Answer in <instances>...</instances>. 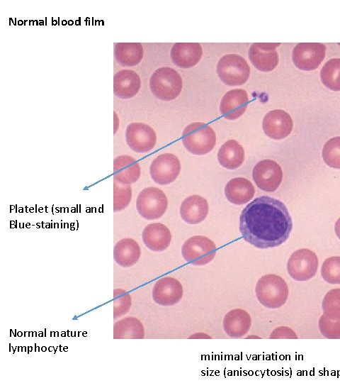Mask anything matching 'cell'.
<instances>
[{
  "mask_svg": "<svg viewBox=\"0 0 340 383\" xmlns=\"http://www.w3.org/2000/svg\"><path fill=\"white\" fill-rule=\"evenodd\" d=\"M292 228V218L285 205L268 196L249 203L239 218L244 240L261 249L280 245L287 240Z\"/></svg>",
  "mask_w": 340,
  "mask_h": 383,
  "instance_id": "1",
  "label": "cell"
},
{
  "mask_svg": "<svg viewBox=\"0 0 340 383\" xmlns=\"http://www.w3.org/2000/svg\"><path fill=\"white\" fill-rule=\"evenodd\" d=\"M255 292L259 303L269 309H277L285 304L288 298L285 281L275 274L262 276L256 282Z\"/></svg>",
  "mask_w": 340,
  "mask_h": 383,
  "instance_id": "2",
  "label": "cell"
},
{
  "mask_svg": "<svg viewBox=\"0 0 340 383\" xmlns=\"http://www.w3.org/2000/svg\"><path fill=\"white\" fill-rule=\"evenodd\" d=\"M182 142L191 153L198 155H205L215 147L216 135L210 126L201 122H195L184 128Z\"/></svg>",
  "mask_w": 340,
  "mask_h": 383,
  "instance_id": "3",
  "label": "cell"
},
{
  "mask_svg": "<svg viewBox=\"0 0 340 383\" xmlns=\"http://www.w3.org/2000/svg\"><path fill=\"white\" fill-rule=\"evenodd\" d=\"M149 84L152 94L164 101L176 99L180 94L183 86L180 74L168 67L156 70L151 75Z\"/></svg>",
  "mask_w": 340,
  "mask_h": 383,
  "instance_id": "4",
  "label": "cell"
},
{
  "mask_svg": "<svg viewBox=\"0 0 340 383\" xmlns=\"http://www.w3.org/2000/svg\"><path fill=\"white\" fill-rule=\"evenodd\" d=\"M217 73L227 85L244 84L250 75V67L242 56L228 54L222 57L217 65Z\"/></svg>",
  "mask_w": 340,
  "mask_h": 383,
  "instance_id": "5",
  "label": "cell"
},
{
  "mask_svg": "<svg viewBox=\"0 0 340 383\" xmlns=\"http://www.w3.org/2000/svg\"><path fill=\"white\" fill-rule=\"evenodd\" d=\"M168 206V199L164 192L157 187L143 189L138 194L136 209L139 214L147 220L162 217Z\"/></svg>",
  "mask_w": 340,
  "mask_h": 383,
  "instance_id": "6",
  "label": "cell"
},
{
  "mask_svg": "<svg viewBox=\"0 0 340 383\" xmlns=\"http://www.w3.org/2000/svg\"><path fill=\"white\" fill-rule=\"evenodd\" d=\"M216 250L212 240L203 235H194L184 242L181 254L186 262L193 265H204L212 261Z\"/></svg>",
  "mask_w": 340,
  "mask_h": 383,
  "instance_id": "7",
  "label": "cell"
},
{
  "mask_svg": "<svg viewBox=\"0 0 340 383\" xmlns=\"http://www.w3.org/2000/svg\"><path fill=\"white\" fill-rule=\"evenodd\" d=\"M319 261L317 255L306 248L295 251L287 262L289 275L296 281H307L317 273Z\"/></svg>",
  "mask_w": 340,
  "mask_h": 383,
  "instance_id": "8",
  "label": "cell"
},
{
  "mask_svg": "<svg viewBox=\"0 0 340 383\" xmlns=\"http://www.w3.org/2000/svg\"><path fill=\"white\" fill-rule=\"evenodd\" d=\"M326 46L322 43H298L293 49L292 59L298 69L310 71L316 70L325 57Z\"/></svg>",
  "mask_w": 340,
  "mask_h": 383,
  "instance_id": "9",
  "label": "cell"
},
{
  "mask_svg": "<svg viewBox=\"0 0 340 383\" xmlns=\"http://www.w3.org/2000/svg\"><path fill=\"white\" fill-rule=\"evenodd\" d=\"M252 177L257 187L267 192H275L283 180L280 166L274 160H263L252 170Z\"/></svg>",
  "mask_w": 340,
  "mask_h": 383,
  "instance_id": "10",
  "label": "cell"
},
{
  "mask_svg": "<svg viewBox=\"0 0 340 383\" xmlns=\"http://www.w3.org/2000/svg\"><path fill=\"white\" fill-rule=\"evenodd\" d=\"M127 145L137 153H146L154 148L157 135L154 129L141 122L130 123L125 131Z\"/></svg>",
  "mask_w": 340,
  "mask_h": 383,
  "instance_id": "11",
  "label": "cell"
},
{
  "mask_svg": "<svg viewBox=\"0 0 340 383\" xmlns=\"http://www.w3.org/2000/svg\"><path fill=\"white\" fill-rule=\"evenodd\" d=\"M181 171L178 158L171 153H163L153 160L149 167V174L152 180L166 185L173 182Z\"/></svg>",
  "mask_w": 340,
  "mask_h": 383,
  "instance_id": "12",
  "label": "cell"
},
{
  "mask_svg": "<svg viewBox=\"0 0 340 383\" xmlns=\"http://www.w3.org/2000/svg\"><path fill=\"white\" fill-rule=\"evenodd\" d=\"M183 294V289L181 282L171 277L158 279L152 292L154 302L163 306H170L178 303Z\"/></svg>",
  "mask_w": 340,
  "mask_h": 383,
  "instance_id": "13",
  "label": "cell"
},
{
  "mask_svg": "<svg viewBox=\"0 0 340 383\" xmlns=\"http://www.w3.org/2000/svg\"><path fill=\"white\" fill-rule=\"evenodd\" d=\"M262 126L267 136L275 140H280L290 135L293 123L291 116L286 111L274 109L266 114Z\"/></svg>",
  "mask_w": 340,
  "mask_h": 383,
  "instance_id": "14",
  "label": "cell"
},
{
  "mask_svg": "<svg viewBox=\"0 0 340 383\" xmlns=\"http://www.w3.org/2000/svg\"><path fill=\"white\" fill-rule=\"evenodd\" d=\"M280 43H254L249 50V58L253 65L262 72L274 70L278 63L276 48Z\"/></svg>",
  "mask_w": 340,
  "mask_h": 383,
  "instance_id": "15",
  "label": "cell"
},
{
  "mask_svg": "<svg viewBox=\"0 0 340 383\" xmlns=\"http://www.w3.org/2000/svg\"><path fill=\"white\" fill-rule=\"evenodd\" d=\"M249 97L245 90L236 89L227 91L220 104L221 114L227 120H235L246 111Z\"/></svg>",
  "mask_w": 340,
  "mask_h": 383,
  "instance_id": "16",
  "label": "cell"
},
{
  "mask_svg": "<svg viewBox=\"0 0 340 383\" xmlns=\"http://www.w3.org/2000/svg\"><path fill=\"white\" fill-rule=\"evenodd\" d=\"M202 55V47L197 43H175L170 52L172 62L181 68L193 67L200 61Z\"/></svg>",
  "mask_w": 340,
  "mask_h": 383,
  "instance_id": "17",
  "label": "cell"
},
{
  "mask_svg": "<svg viewBox=\"0 0 340 383\" xmlns=\"http://www.w3.org/2000/svg\"><path fill=\"white\" fill-rule=\"evenodd\" d=\"M141 87L139 75L132 70H121L113 77V93L120 99L135 96Z\"/></svg>",
  "mask_w": 340,
  "mask_h": 383,
  "instance_id": "18",
  "label": "cell"
},
{
  "mask_svg": "<svg viewBox=\"0 0 340 383\" xmlns=\"http://www.w3.org/2000/svg\"><path fill=\"white\" fill-rule=\"evenodd\" d=\"M251 326L249 313L242 309H234L226 313L222 326L225 332L231 338H238L244 336Z\"/></svg>",
  "mask_w": 340,
  "mask_h": 383,
  "instance_id": "19",
  "label": "cell"
},
{
  "mask_svg": "<svg viewBox=\"0 0 340 383\" xmlns=\"http://www.w3.org/2000/svg\"><path fill=\"white\" fill-rule=\"evenodd\" d=\"M141 174L137 160L129 155H120L113 160V180L124 184L136 182Z\"/></svg>",
  "mask_w": 340,
  "mask_h": 383,
  "instance_id": "20",
  "label": "cell"
},
{
  "mask_svg": "<svg viewBox=\"0 0 340 383\" xmlns=\"http://www.w3.org/2000/svg\"><path fill=\"white\" fill-rule=\"evenodd\" d=\"M142 240L149 250L160 252L169 246L171 233L165 225L161 223H152L148 224L143 230Z\"/></svg>",
  "mask_w": 340,
  "mask_h": 383,
  "instance_id": "21",
  "label": "cell"
},
{
  "mask_svg": "<svg viewBox=\"0 0 340 383\" xmlns=\"http://www.w3.org/2000/svg\"><path fill=\"white\" fill-rule=\"evenodd\" d=\"M208 203L201 196L193 194L185 199L180 207L182 219L188 224H198L207 217Z\"/></svg>",
  "mask_w": 340,
  "mask_h": 383,
  "instance_id": "22",
  "label": "cell"
},
{
  "mask_svg": "<svg viewBox=\"0 0 340 383\" xmlns=\"http://www.w3.org/2000/svg\"><path fill=\"white\" fill-rule=\"evenodd\" d=\"M255 189L252 183L244 177H235L230 180L225 188L227 199L237 205L249 202L254 196Z\"/></svg>",
  "mask_w": 340,
  "mask_h": 383,
  "instance_id": "23",
  "label": "cell"
},
{
  "mask_svg": "<svg viewBox=\"0 0 340 383\" xmlns=\"http://www.w3.org/2000/svg\"><path fill=\"white\" fill-rule=\"evenodd\" d=\"M141 255L138 243L133 239L126 238L118 241L113 248L115 262L123 267L133 266L137 262Z\"/></svg>",
  "mask_w": 340,
  "mask_h": 383,
  "instance_id": "24",
  "label": "cell"
},
{
  "mask_svg": "<svg viewBox=\"0 0 340 383\" xmlns=\"http://www.w3.org/2000/svg\"><path fill=\"white\" fill-rule=\"evenodd\" d=\"M217 159L223 167L235 170L239 167L244 160V148L237 140H229L219 149Z\"/></svg>",
  "mask_w": 340,
  "mask_h": 383,
  "instance_id": "25",
  "label": "cell"
},
{
  "mask_svg": "<svg viewBox=\"0 0 340 383\" xmlns=\"http://www.w3.org/2000/svg\"><path fill=\"white\" fill-rule=\"evenodd\" d=\"M143 52V47L140 43H118L114 48L115 58L123 66L137 65L142 60Z\"/></svg>",
  "mask_w": 340,
  "mask_h": 383,
  "instance_id": "26",
  "label": "cell"
},
{
  "mask_svg": "<svg viewBox=\"0 0 340 383\" xmlns=\"http://www.w3.org/2000/svg\"><path fill=\"white\" fill-rule=\"evenodd\" d=\"M144 337V326L137 318H123L113 325L114 339H143Z\"/></svg>",
  "mask_w": 340,
  "mask_h": 383,
  "instance_id": "27",
  "label": "cell"
},
{
  "mask_svg": "<svg viewBox=\"0 0 340 383\" xmlns=\"http://www.w3.org/2000/svg\"><path fill=\"white\" fill-rule=\"evenodd\" d=\"M320 78L323 84L332 91H340V58H332L322 67Z\"/></svg>",
  "mask_w": 340,
  "mask_h": 383,
  "instance_id": "28",
  "label": "cell"
},
{
  "mask_svg": "<svg viewBox=\"0 0 340 383\" xmlns=\"http://www.w3.org/2000/svg\"><path fill=\"white\" fill-rule=\"evenodd\" d=\"M324 314L332 320L340 318V289L329 290L322 304Z\"/></svg>",
  "mask_w": 340,
  "mask_h": 383,
  "instance_id": "29",
  "label": "cell"
},
{
  "mask_svg": "<svg viewBox=\"0 0 340 383\" xmlns=\"http://www.w3.org/2000/svg\"><path fill=\"white\" fill-rule=\"evenodd\" d=\"M322 155L328 166L340 169V136L332 138L326 142Z\"/></svg>",
  "mask_w": 340,
  "mask_h": 383,
  "instance_id": "30",
  "label": "cell"
},
{
  "mask_svg": "<svg viewBox=\"0 0 340 383\" xmlns=\"http://www.w3.org/2000/svg\"><path fill=\"white\" fill-rule=\"evenodd\" d=\"M132 199L130 184H124L113 180V211L124 210Z\"/></svg>",
  "mask_w": 340,
  "mask_h": 383,
  "instance_id": "31",
  "label": "cell"
},
{
  "mask_svg": "<svg viewBox=\"0 0 340 383\" xmlns=\"http://www.w3.org/2000/svg\"><path fill=\"white\" fill-rule=\"evenodd\" d=\"M321 274L323 279L329 284H340V257L326 259L322 265Z\"/></svg>",
  "mask_w": 340,
  "mask_h": 383,
  "instance_id": "32",
  "label": "cell"
},
{
  "mask_svg": "<svg viewBox=\"0 0 340 383\" xmlns=\"http://www.w3.org/2000/svg\"><path fill=\"white\" fill-rule=\"evenodd\" d=\"M132 305L130 294L125 289L113 290V318L116 319L126 314Z\"/></svg>",
  "mask_w": 340,
  "mask_h": 383,
  "instance_id": "33",
  "label": "cell"
},
{
  "mask_svg": "<svg viewBox=\"0 0 340 383\" xmlns=\"http://www.w3.org/2000/svg\"><path fill=\"white\" fill-rule=\"evenodd\" d=\"M321 334L328 339H340V318L332 320L324 314L319 319Z\"/></svg>",
  "mask_w": 340,
  "mask_h": 383,
  "instance_id": "34",
  "label": "cell"
},
{
  "mask_svg": "<svg viewBox=\"0 0 340 383\" xmlns=\"http://www.w3.org/2000/svg\"><path fill=\"white\" fill-rule=\"evenodd\" d=\"M270 339H298L295 332L288 326L276 328L269 336Z\"/></svg>",
  "mask_w": 340,
  "mask_h": 383,
  "instance_id": "35",
  "label": "cell"
},
{
  "mask_svg": "<svg viewBox=\"0 0 340 383\" xmlns=\"http://www.w3.org/2000/svg\"><path fill=\"white\" fill-rule=\"evenodd\" d=\"M211 338L210 336H208V335H205V333H198L196 335L194 334L191 336L189 337V338Z\"/></svg>",
  "mask_w": 340,
  "mask_h": 383,
  "instance_id": "36",
  "label": "cell"
},
{
  "mask_svg": "<svg viewBox=\"0 0 340 383\" xmlns=\"http://www.w3.org/2000/svg\"><path fill=\"white\" fill-rule=\"evenodd\" d=\"M334 229L336 235L340 239V218L336 221Z\"/></svg>",
  "mask_w": 340,
  "mask_h": 383,
  "instance_id": "37",
  "label": "cell"
}]
</instances>
